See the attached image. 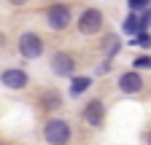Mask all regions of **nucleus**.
I'll list each match as a JSON object with an SVG mask.
<instances>
[{
	"mask_svg": "<svg viewBox=\"0 0 151 145\" xmlns=\"http://www.w3.org/2000/svg\"><path fill=\"white\" fill-rule=\"evenodd\" d=\"M124 32H129V35H138L140 32V24H138V16H127V22H124Z\"/></svg>",
	"mask_w": 151,
	"mask_h": 145,
	"instance_id": "12",
	"label": "nucleus"
},
{
	"mask_svg": "<svg viewBox=\"0 0 151 145\" xmlns=\"http://www.w3.org/2000/svg\"><path fill=\"white\" fill-rule=\"evenodd\" d=\"M43 137H46L49 145H65L70 140V124L62 121V118H51L43 126Z\"/></svg>",
	"mask_w": 151,
	"mask_h": 145,
	"instance_id": "1",
	"label": "nucleus"
},
{
	"mask_svg": "<svg viewBox=\"0 0 151 145\" xmlns=\"http://www.w3.org/2000/svg\"><path fill=\"white\" fill-rule=\"evenodd\" d=\"M119 89L124 94H138L140 89H143V78L138 75L135 70H129V72H124V75L119 78Z\"/></svg>",
	"mask_w": 151,
	"mask_h": 145,
	"instance_id": "7",
	"label": "nucleus"
},
{
	"mask_svg": "<svg viewBox=\"0 0 151 145\" xmlns=\"http://www.w3.org/2000/svg\"><path fill=\"white\" fill-rule=\"evenodd\" d=\"M89 86H92V81H89V78H73V86H70V94H76V97H78L81 92H86Z\"/></svg>",
	"mask_w": 151,
	"mask_h": 145,
	"instance_id": "10",
	"label": "nucleus"
},
{
	"mask_svg": "<svg viewBox=\"0 0 151 145\" xmlns=\"http://www.w3.org/2000/svg\"><path fill=\"white\" fill-rule=\"evenodd\" d=\"M0 83H6L8 89H24L30 83V78H27L24 70H6L3 75H0Z\"/></svg>",
	"mask_w": 151,
	"mask_h": 145,
	"instance_id": "8",
	"label": "nucleus"
},
{
	"mask_svg": "<svg viewBox=\"0 0 151 145\" xmlns=\"http://www.w3.org/2000/svg\"><path fill=\"white\" fill-rule=\"evenodd\" d=\"M0 46H3V35H0Z\"/></svg>",
	"mask_w": 151,
	"mask_h": 145,
	"instance_id": "17",
	"label": "nucleus"
},
{
	"mask_svg": "<svg viewBox=\"0 0 151 145\" xmlns=\"http://www.w3.org/2000/svg\"><path fill=\"white\" fill-rule=\"evenodd\" d=\"M51 70L57 72V75H73V70H76V59H73V54H54L51 57Z\"/></svg>",
	"mask_w": 151,
	"mask_h": 145,
	"instance_id": "6",
	"label": "nucleus"
},
{
	"mask_svg": "<svg viewBox=\"0 0 151 145\" xmlns=\"http://www.w3.org/2000/svg\"><path fill=\"white\" fill-rule=\"evenodd\" d=\"M146 145H151V129L146 132Z\"/></svg>",
	"mask_w": 151,
	"mask_h": 145,
	"instance_id": "16",
	"label": "nucleus"
},
{
	"mask_svg": "<svg viewBox=\"0 0 151 145\" xmlns=\"http://www.w3.org/2000/svg\"><path fill=\"white\" fill-rule=\"evenodd\" d=\"M148 8H151V6L146 3V0H132V3H129V11L135 14V16H138V14H143V11H148Z\"/></svg>",
	"mask_w": 151,
	"mask_h": 145,
	"instance_id": "13",
	"label": "nucleus"
},
{
	"mask_svg": "<svg viewBox=\"0 0 151 145\" xmlns=\"http://www.w3.org/2000/svg\"><path fill=\"white\" fill-rule=\"evenodd\" d=\"M41 105H43V107H49V110L60 107V105H62V97H60V92H54V89H46V92L41 94Z\"/></svg>",
	"mask_w": 151,
	"mask_h": 145,
	"instance_id": "9",
	"label": "nucleus"
},
{
	"mask_svg": "<svg viewBox=\"0 0 151 145\" xmlns=\"http://www.w3.org/2000/svg\"><path fill=\"white\" fill-rule=\"evenodd\" d=\"M46 22H49L51 30H65V27L70 24V8H68L65 3L49 6V8H46Z\"/></svg>",
	"mask_w": 151,
	"mask_h": 145,
	"instance_id": "3",
	"label": "nucleus"
},
{
	"mask_svg": "<svg viewBox=\"0 0 151 145\" xmlns=\"http://www.w3.org/2000/svg\"><path fill=\"white\" fill-rule=\"evenodd\" d=\"M135 43H138V46H143V48H148V46H151V35H148V32H138Z\"/></svg>",
	"mask_w": 151,
	"mask_h": 145,
	"instance_id": "14",
	"label": "nucleus"
},
{
	"mask_svg": "<svg viewBox=\"0 0 151 145\" xmlns=\"http://www.w3.org/2000/svg\"><path fill=\"white\" fill-rule=\"evenodd\" d=\"M103 27V14L97 11V8H86L81 16H78V30L84 32V35H94Z\"/></svg>",
	"mask_w": 151,
	"mask_h": 145,
	"instance_id": "4",
	"label": "nucleus"
},
{
	"mask_svg": "<svg viewBox=\"0 0 151 145\" xmlns=\"http://www.w3.org/2000/svg\"><path fill=\"white\" fill-rule=\"evenodd\" d=\"M19 54L27 59H38L43 54V41H41V35H35V32H24L22 38H19Z\"/></svg>",
	"mask_w": 151,
	"mask_h": 145,
	"instance_id": "2",
	"label": "nucleus"
},
{
	"mask_svg": "<svg viewBox=\"0 0 151 145\" xmlns=\"http://www.w3.org/2000/svg\"><path fill=\"white\" fill-rule=\"evenodd\" d=\"M103 51L108 54V57H113V54L119 51V38H116V35H108V38H105V43H103Z\"/></svg>",
	"mask_w": 151,
	"mask_h": 145,
	"instance_id": "11",
	"label": "nucleus"
},
{
	"mask_svg": "<svg viewBox=\"0 0 151 145\" xmlns=\"http://www.w3.org/2000/svg\"><path fill=\"white\" fill-rule=\"evenodd\" d=\"M132 65H135L138 70H146V67H151V57H146V54H143V57H138Z\"/></svg>",
	"mask_w": 151,
	"mask_h": 145,
	"instance_id": "15",
	"label": "nucleus"
},
{
	"mask_svg": "<svg viewBox=\"0 0 151 145\" xmlns=\"http://www.w3.org/2000/svg\"><path fill=\"white\" fill-rule=\"evenodd\" d=\"M103 118H105V105L100 100H89L84 105V121L89 126H103Z\"/></svg>",
	"mask_w": 151,
	"mask_h": 145,
	"instance_id": "5",
	"label": "nucleus"
}]
</instances>
